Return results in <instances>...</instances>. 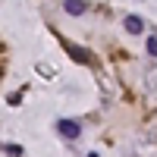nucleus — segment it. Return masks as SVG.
<instances>
[{"label": "nucleus", "mask_w": 157, "mask_h": 157, "mask_svg": "<svg viewBox=\"0 0 157 157\" xmlns=\"http://www.w3.org/2000/svg\"><path fill=\"white\" fill-rule=\"evenodd\" d=\"M148 54H151V57L157 54V41H154V35H148Z\"/></svg>", "instance_id": "obj_6"}, {"label": "nucleus", "mask_w": 157, "mask_h": 157, "mask_svg": "<svg viewBox=\"0 0 157 157\" xmlns=\"http://www.w3.org/2000/svg\"><path fill=\"white\" fill-rule=\"evenodd\" d=\"M63 47H66V54H69L75 63H82V66H94V57H91V50L78 47V44H69V41H63Z\"/></svg>", "instance_id": "obj_1"}, {"label": "nucleus", "mask_w": 157, "mask_h": 157, "mask_svg": "<svg viewBox=\"0 0 157 157\" xmlns=\"http://www.w3.org/2000/svg\"><path fill=\"white\" fill-rule=\"evenodd\" d=\"M88 157H98V154H88Z\"/></svg>", "instance_id": "obj_7"}, {"label": "nucleus", "mask_w": 157, "mask_h": 157, "mask_svg": "<svg viewBox=\"0 0 157 157\" xmlns=\"http://www.w3.org/2000/svg\"><path fill=\"white\" fill-rule=\"evenodd\" d=\"M126 32H132V35H141V32H145V22H141L138 16H126Z\"/></svg>", "instance_id": "obj_4"}, {"label": "nucleus", "mask_w": 157, "mask_h": 157, "mask_svg": "<svg viewBox=\"0 0 157 157\" xmlns=\"http://www.w3.org/2000/svg\"><path fill=\"white\" fill-rule=\"evenodd\" d=\"M0 75H3V69H0Z\"/></svg>", "instance_id": "obj_8"}, {"label": "nucleus", "mask_w": 157, "mask_h": 157, "mask_svg": "<svg viewBox=\"0 0 157 157\" xmlns=\"http://www.w3.org/2000/svg\"><path fill=\"white\" fill-rule=\"evenodd\" d=\"M3 154L6 157H22V148L19 145H3Z\"/></svg>", "instance_id": "obj_5"}, {"label": "nucleus", "mask_w": 157, "mask_h": 157, "mask_svg": "<svg viewBox=\"0 0 157 157\" xmlns=\"http://www.w3.org/2000/svg\"><path fill=\"white\" fill-rule=\"evenodd\" d=\"M63 10H66L69 16H82V13L88 10V3H85V0H66V3H63Z\"/></svg>", "instance_id": "obj_3"}, {"label": "nucleus", "mask_w": 157, "mask_h": 157, "mask_svg": "<svg viewBox=\"0 0 157 157\" xmlns=\"http://www.w3.org/2000/svg\"><path fill=\"white\" fill-rule=\"evenodd\" d=\"M57 129H60V135H63V138H69V141H72V138H78V132H82L75 120H60V123H57Z\"/></svg>", "instance_id": "obj_2"}]
</instances>
